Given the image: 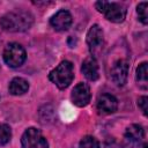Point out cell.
Segmentation results:
<instances>
[{"label": "cell", "mask_w": 148, "mask_h": 148, "mask_svg": "<svg viewBox=\"0 0 148 148\" xmlns=\"http://www.w3.org/2000/svg\"><path fill=\"white\" fill-rule=\"evenodd\" d=\"M124 138L128 145L136 146L143 140L145 131H143L142 126H140L138 124H132L126 128V131L124 133Z\"/></svg>", "instance_id": "11"}, {"label": "cell", "mask_w": 148, "mask_h": 148, "mask_svg": "<svg viewBox=\"0 0 148 148\" xmlns=\"http://www.w3.org/2000/svg\"><path fill=\"white\" fill-rule=\"evenodd\" d=\"M72 21L73 18L71 13L66 9H61L50 18V24L57 31H65L71 27Z\"/></svg>", "instance_id": "10"}, {"label": "cell", "mask_w": 148, "mask_h": 148, "mask_svg": "<svg viewBox=\"0 0 148 148\" xmlns=\"http://www.w3.org/2000/svg\"><path fill=\"white\" fill-rule=\"evenodd\" d=\"M12 130L7 124H0V146H3L10 141Z\"/></svg>", "instance_id": "16"}, {"label": "cell", "mask_w": 148, "mask_h": 148, "mask_svg": "<svg viewBox=\"0 0 148 148\" xmlns=\"http://www.w3.org/2000/svg\"><path fill=\"white\" fill-rule=\"evenodd\" d=\"M97 110L99 113L103 114H111L117 111L118 109V101L111 94H102L98 96L97 102Z\"/></svg>", "instance_id": "9"}, {"label": "cell", "mask_w": 148, "mask_h": 148, "mask_svg": "<svg viewBox=\"0 0 148 148\" xmlns=\"http://www.w3.org/2000/svg\"><path fill=\"white\" fill-rule=\"evenodd\" d=\"M3 60L5 62L12 67L17 68L23 65V62L27 59V53L24 47L18 43H9L3 50Z\"/></svg>", "instance_id": "4"}, {"label": "cell", "mask_w": 148, "mask_h": 148, "mask_svg": "<svg viewBox=\"0 0 148 148\" xmlns=\"http://www.w3.org/2000/svg\"><path fill=\"white\" fill-rule=\"evenodd\" d=\"M136 82L140 88L147 89L148 87V71H147V62H142L136 68V74H135Z\"/></svg>", "instance_id": "14"}, {"label": "cell", "mask_w": 148, "mask_h": 148, "mask_svg": "<svg viewBox=\"0 0 148 148\" xmlns=\"http://www.w3.org/2000/svg\"><path fill=\"white\" fill-rule=\"evenodd\" d=\"M103 30L98 24H92L87 32V44L91 52L98 51L103 46Z\"/></svg>", "instance_id": "8"}, {"label": "cell", "mask_w": 148, "mask_h": 148, "mask_svg": "<svg viewBox=\"0 0 148 148\" xmlns=\"http://www.w3.org/2000/svg\"><path fill=\"white\" fill-rule=\"evenodd\" d=\"M29 89V82L23 79V77H14L10 83H9V87H8V90L12 95L14 96H20V95H23L28 91Z\"/></svg>", "instance_id": "13"}, {"label": "cell", "mask_w": 148, "mask_h": 148, "mask_svg": "<svg viewBox=\"0 0 148 148\" xmlns=\"http://www.w3.org/2000/svg\"><path fill=\"white\" fill-rule=\"evenodd\" d=\"M79 148H101V146L96 138L91 135H86L81 139L79 143Z\"/></svg>", "instance_id": "15"}, {"label": "cell", "mask_w": 148, "mask_h": 148, "mask_svg": "<svg viewBox=\"0 0 148 148\" xmlns=\"http://www.w3.org/2000/svg\"><path fill=\"white\" fill-rule=\"evenodd\" d=\"M127 74H128V62H127V60L119 59L112 65L110 76H111V80L113 81L114 84H117L119 87L124 86L127 81Z\"/></svg>", "instance_id": "7"}, {"label": "cell", "mask_w": 148, "mask_h": 148, "mask_svg": "<svg viewBox=\"0 0 148 148\" xmlns=\"http://www.w3.org/2000/svg\"><path fill=\"white\" fill-rule=\"evenodd\" d=\"M81 72L89 81H96L98 79V76H99L98 64L92 56L84 59V61L82 62V66H81Z\"/></svg>", "instance_id": "12"}, {"label": "cell", "mask_w": 148, "mask_h": 148, "mask_svg": "<svg viewBox=\"0 0 148 148\" xmlns=\"http://www.w3.org/2000/svg\"><path fill=\"white\" fill-rule=\"evenodd\" d=\"M95 7L99 13L104 14L109 21L113 23H121L126 17V8L119 2L97 1L95 2Z\"/></svg>", "instance_id": "3"}, {"label": "cell", "mask_w": 148, "mask_h": 148, "mask_svg": "<svg viewBox=\"0 0 148 148\" xmlns=\"http://www.w3.org/2000/svg\"><path fill=\"white\" fill-rule=\"evenodd\" d=\"M49 79L52 83H54L59 89H66L74 79V67L73 64L68 60L61 61L56 68H53L50 74Z\"/></svg>", "instance_id": "2"}, {"label": "cell", "mask_w": 148, "mask_h": 148, "mask_svg": "<svg viewBox=\"0 0 148 148\" xmlns=\"http://www.w3.org/2000/svg\"><path fill=\"white\" fill-rule=\"evenodd\" d=\"M138 106L142 111V113L145 116H147V111H148V98H147V96L139 97V99H138Z\"/></svg>", "instance_id": "19"}, {"label": "cell", "mask_w": 148, "mask_h": 148, "mask_svg": "<svg viewBox=\"0 0 148 148\" xmlns=\"http://www.w3.org/2000/svg\"><path fill=\"white\" fill-rule=\"evenodd\" d=\"M147 7H148V3L146 1L143 2H140L136 7V13H138V16H139V20L143 23V24H147L148 23V14H147Z\"/></svg>", "instance_id": "17"}, {"label": "cell", "mask_w": 148, "mask_h": 148, "mask_svg": "<svg viewBox=\"0 0 148 148\" xmlns=\"http://www.w3.org/2000/svg\"><path fill=\"white\" fill-rule=\"evenodd\" d=\"M34 23V16L27 10H12L6 13L0 18V27L5 31L22 32L31 28Z\"/></svg>", "instance_id": "1"}, {"label": "cell", "mask_w": 148, "mask_h": 148, "mask_svg": "<svg viewBox=\"0 0 148 148\" xmlns=\"http://www.w3.org/2000/svg\"><path fill=\"white\" fill-rule=\"evenodd\" d=\"M140 148H148V145H147V143L145 142V143H142V146H141Z\"/></svg>", "instance_id": "20"}, {"label": "cell", "mask_w": 148, "mask_h": 148, "mask_svg": "<svg viewBox=\"0 0 148 148\" xmlns=\"http://www.w3.org/2000/svg\"><path fill=\"white\" fill-rule=\"evenodd\" d=\"M104 147L105 148H126V146L116 138H108L104 141Z\"/></svg>", "instance_id": "18"}, {"label": "cell", "mask_w": 148, "mask_h": 148, "mask_svg": "<svg viewBox=\"0 0 148 148\" xmlns=\"http://www.w3.org/2000/svg\"><path fill=\"white\" fill-rule=\"evenodd\" d=\"M91 98V92H90V88L87 83L84 82H80L77 83L71 94V99L73 102V104H75L79 108H83L86 105L89 104Z\"/></svg>", "instance_id": "6"}, {"label": "cell", "mask_w": 148, "mask_h": 148, "mask_svg": "<svg viewBox=\"0 0 148 148\" xmlns=\"http://www.w3.org/2000/svg\"><path fill=\"white\" fill-rule=\"evenodd\" d=\"M21 148H49V143L38 128L29 127L21 136Z\"/></svg>", "instance_id": "5"}]
</instances>
